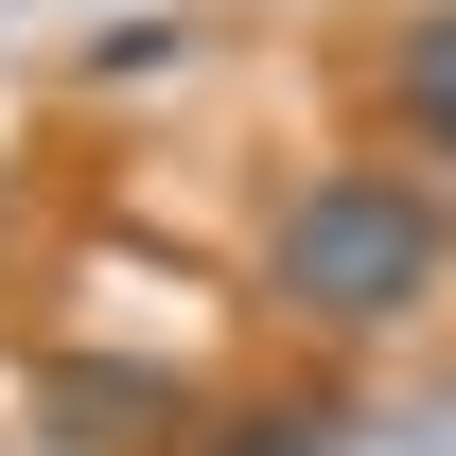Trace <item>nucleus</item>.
Segmentation results:
<instances>
[{
	"label": "nucleus",
	"mask_w": 456,
	"mask_h": 456,
	"mask_svg": "<svg viewBox=\"0 0 456 456\" xmlns=\"http://www.w3.org/2000/svg\"><path fill=\"white\" fill-rule=\"evenodd\" d=\"M456 281V193L421 159H316L264 228V298L298 334H403Z\"/></svg>",
	"instance_id": "obj_1"
},
{
	"label": "nucleus",
	"mask_w": 456,
	"mask_h": 456,
	"mask_svg": "<svg viewBox=\"0 0 456 456\" xmlns=\"http://www.w3.org/2000/svg\"><path fill=\"white\" fill-rule=\"evenodd\" d=\"M387 123L421 141V159H456V0L387 18Z\"/></svg>",
	"instance_id": "obj_3"
},
{
	"label": "nucleus",
	"mask_w": 456,
	"mask_h": 456,
	"mask_svg": "<svg viewBox=\"0 0 456 456\" xmlns=\"http://www.w3.org/2000/svg\"><path fill=\"white\" fill-rule=\"evenodd\" d=\"M36 421H53L70 456H141V439L175 421V387L123 369V351H53V369H36Z\"/></svg>",
	"instance_id": "obj_2"
},
{
	"label": "nucleus",
	"mask_w": 456,
	"mask_h": 456,
	"mask_svg": "<svg viewBox=\"0 0 456 456\" xmlns=\"http://www.w3.org/2000/svg\"><path fill=\"white\" fill-rule=\"evenodd\" d=\"M211 456H351L334 403H246V421H211Z\"/></svg>",
	"instance_id": "obj_4"
}]
</instances>
